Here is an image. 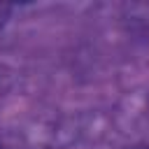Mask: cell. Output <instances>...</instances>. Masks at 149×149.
I'll use <instances>...</instances> for the list:
<instances>
[{
  "mask_svg": "<svg viewBox=\"0 0 149 149\" xmlns=\"http://www.w3.org/2000/svg\"><path fill=\"white\" fill-rule=\"evenodd\" d=\"M9 14H12V5H7V2H0V28L7 23Z\"/></svg>",
  "mask_w": 149,
  "mask_h": 149,
  "instance_id": "obj_1",
  "label": "cell"
},
{
  "mask_svg": "<svg viewBox=\"0 0 149 149\" xmlns=\"http://www.w3.org/2000/svg\"><path fill=\"white\" fill-rule=\"evenodd\" d=\"M0 149H5V147H2V144H0Z\"/></svg>",
  "mask_w": 149,
  "mask_h": 149,
  "instance_id": "obj_2",
  "label": "cell"
}]
</instances>
